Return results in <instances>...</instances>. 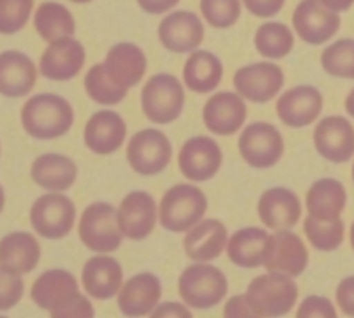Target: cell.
<instances>
[{
	"instance_id": "19",
	"label": "cell",
	"mask_w": 354,
	"mask_h": 318,
	"mask_svg": "<svg viewBox=\"0 0 354 318\" xmlns=\"http://www.w3.org/2000/svg\"><path fill=\"white\" fill-rule=\"evenodd\" d=\"M324 107V97L315 86L303 85L287 90L277 100L280 121L290 128H303L315 123Z\"/></svg>"
},
{
	"instance_id": "42",
	"label": "cell",
	"mask_w": 354,
	"mask_h": 318,
	"mask_svg": "<svg viewBox=\"0 0 354 318\" xmlns=\"http://www.w3.org/2000/svg\"><path fill=\"white\" fill-rule=\"evenodd\" d=\"M297 318H335L337 311H335L334 304L322 296H308L303 303L299 304L297 310Z\"/></svg>"
},
{
	"instance_id": "40",
	"label": "cell",
	"mask_w": 354,
	"mask_h": 318,
	"mask_svg": "<svg viewBox=\"0 0 354 318\" xmlns=\"http://www.w3.org/2000/svg\"><path fill=\"white\" fill-rule=\"evenodd\" d=\"M24 283L19 275L7 272L0 266V311L10 310L23 297Z\"/></svg>"
},
{
	"instance_id": "22",
	"label": "cell",
	"mask_w": 354,
	"mask_h": 318,
	"mask_svg": "<svg viewBox=\"0 0 354 318\" xmlns=\"http://www.w3.org/2000/svg\"><path fill=\"white\" fill-rule=\"evenodd\" d=\"M161 299V282L152 273H138L121 286L118 308L127 317L151 315Z\"/></svg>"
},
{
	"instance_id": "35",
	"label": "cell",
	"mask_w": 354,
	"mask_h": 318,
	"mask_svg": "<svg viewBox=\"0 0 354 318\" xmlns=\"http://www.w3.org/2000/svg\"><path fill=\"white\" fill-rule=\"evenodd\" d=\"M304 234L318 251H335L344 242V221L341 220V216L334 220H317L308 214L304 220Z\"/></svg>"
},
{
	"instance_id": "12",
	"label": "cell",
	"mask_w": 354,
	"mask_h": 318,
	"mask_svg": "<svg viewBox=\"0 0 354 318\" xmlns=\"http://www.w3.org/2000/svg\"><path fill=\"white\" fill-rule=\"evenodd\" d=\"M308 261H310V252L299 235L289 232V228L277 230V234L270 235L268 249L263 263L268 272L299 277L306 270Z\"/></svg>"
},
{
	"instance_id": "41",
	"label": "cell",
	"mask_w": 354,
	"mask_h": 318,
	"mask_svg": "<svg viewBox=\"0 0 354 318\" xmlns=\"http://www.w3.org/2000/svg\"><path fill=\"white\" fill-rule=\"evenodd\" d=\"M93 313H95V311H93L92 303L80 292H76L75 296L69 297L62 306L50 311V315L54 318H92Z\"/></svg>"
},
{
	"instance_id": "15",
	"label": "cell",
	"mask_w": 354,
	"mask_h": 318,
	"mask_svg": "<svg viewBox=\"0 0 354 318\" xmlns=\"http://www.w3.org/2000/svg\"><path fill=\"white\" fill-rule=\"evenodd\" d=\"M158 221V206L147 192H130L118 207V223L123 237L144 241L154 232Z\"/></svg>"
},
{
	"instance_id": "51",
	"label": "cell",
	"mask_w": 354,
	"mask_h": 318,
	"mask_svg": "<svg viewBox=\"0 0 354 318\" xmlns=\"http://www.w3.org/2000/svg\"><path fill=\"white\" fill-rule=\"evenodd\" d=\"M69 2H73V3H88V2H92V0H69Z\"/></svg>"
},
{
	"instance_id": "8",
	"label": "cell",
	"mask_w": 354,
	"mask_h": 318,
	"mask_svg": "<svg viewBox=\"0 0 354 318\" xmlns=\"http://www.w3.org/2000/svg\"><path fill=\"white\" fill-rule=\"evenodd\" d=\"M173 149L168 137L156 128H145L130 138L127 159L138 175L152 176L165 171L171 161Z\"/></svg>"
},
{
	"instance_id": "36",
	"label": "cell",
	"mask_w": 354,
	"mask_h": 318,
	"mask_svg": "<svg viewBox=\"0 0 354 318\" xmlns=\"http://www.w3.org/2000/svg\"><path fill=\"white\" fill-rule=\"evenodd\" d=\"M83 83H85V90L90 99L102 104V106H116V104L123 102L124 97L128 95V88L116 85L107 76L104 64L92 66L86 71Z\"/></svg>"
},
{
	"instance_id": "39",
	"label": "cell",
	"mask_w": 354,
	"mask_h": 318,
	"mask_svg": "<svg viewBox=\"0 0 354 318\" xmlns=\"http://www.w3.org/2000/svg\"><path fill=\"white\" fill-rule=\"evenodd\" d=\"M35 0H0V33L12 35L26 26Z\"/></svg>"
},
{
	"instance_id": "52",
	"label": "cell",
	"mask_w": 354,
	"mask_h": 318,
	"mask_svg": "<svg viewBox=\"0 0 354 318\" xmlns=\"http://www.w3.org/2000/svg\"><path fill=\"white\" fill-rule=\"evenodd\" d=\"M349 237H351V245H353V249H354V223H353V227H351V235H349Z\"/></svg>"
},
{
	"instance_id": "33",
	"label": "cell",
	"mask_w": 354,
	"mask_h": 318,
	"mask_svg": "<svg viewBox=\"0 0 354 318\" xmlns=\"http://www.w3.org/2000/svg\"><path fill=\"white\" fill-rule=\"evenodd\" d=\"M35 30L45 41H55L59 38L73 37L76 23L71 12L62 3L44 2L35 12Z\"/></svg>"
},
{
	"instance_id": "11",
	"label": "cell",
	"mask_w": 354,
	"mask_h": 318,
	"mask_svg": "<svg viewBox=\"0 0 354 318\" xmlns=\"http://www.w3.org/2000/svg\"><path fill=\"white\" fill-rule=\"evenodd\" d=\"M223 152L216 140L209 137H192L182 145L178 152V168L187 180L206 182L221 168Z\"/></svg>"
},
{
	"instance_id": "25",
	"label": "cell",
	"mask_w": 354,
	"mask_h": 318,
	"mask_svg": "<svg viewBox=\"0 0 354 318\" xmlns=\"http://www.w3.org/2000/svg\"><path fill=\"white\" fill-rule=\"evenodd\" d=\"M83 289L95 299H109L123 286V268L111 256H93L82 270Z\"/></svg>"
},
{
	"instance_id": "24",
	"label": "cell",
	"mask_w": 354,
	"mask_h": 318,
	"mask_svg": "<svg viewBox=\"0 0 354 318\" xmlns=\"http://www.w3.org/2000/svg\"><path fill=\"white\" fill-rule=\"evenodd\" d=\"M227 227L220 220H201L187 230L183 238L185 254L196 263H209L216 259L227 249Z\"/></svg>"
},
{
	"instance_id": "6",
	"label": "cell",
	"mask_w": 354,
	"mask_h": 318,
	"mask_svg": "<svg viewBox=\"0 0 354 318\" xmlns=\"http://www.w3.org/2000/svg\"><path fill=\"white\" fill-rule=\"evenodd\" d=\"M80 241L93 252H113L123 241L118 223V209L107 203H93L85 207L78 223Z\"/></svg>"
},
{
	"instance_id": "28",
	"label": "cell",
	"mask_w": 354,
	"mask_h": 318,
	"mask_svg": "<svg viewBox=\"0 0 354 318\" xmlns=\"http://www.w3.org/2000/svg\"><path fill=\"white\" fill-rule=\"evenodd\" d=\"M78 176V168L71 158L62 154H48L38 156L31 165V178L41 189L50 190V192H64Z\"/></svg>"
},
{
	"instance_id": "32",
	"label": "cell",
	"mask_w": 354,
	"mask_h": 318,
	"mask_svg": "<svg viewBox=\"0 0 354 318\" xmlns=\"http://www.w3.org/2000/svg\"><path fill=\"white\" fill-rule=\"evenodd\" d=\"M221 78H223V64L211 52H192L183 66V82L196 93L213 92L220 85Z\"/></svg>"
},
{
	"instance_id": "37",
	"label": "cell",
	"mask_w": 354,
	"mask_h": 318,
	"mask_svg": "<svg viewBox=\"0 0 354 318\" xmlns=\"http://www.w3.org/2000/svg\"><path fill=\"white\" fill-rule=\"evenodd\" d=\"M322 66L335 78L354 80V40L342 38L322 52Z\"/></svg>"
},
{
	"instance_id": "1",
	"label": "cell",
	"mask_w": 354,
	"mask_h": 318,
	"mask_svg": "<svg viewBox=\"0 0 354 318\" xmlns=\"http://www.w3.org/2000/svg\"><path fill=\"white\" fill-rule=\"evenodd\" d=\"M75 113L71 104L54 93H40L26 100L21 109V123L30 137L54 140L69 131Z\"/></svg>"
},
{
	"instance_id": "26",
	"label": "cell",
	"mask_w": 354,
	"mask_h": 318,
	"mask_svg": "<svg viewBox=\"0 0 354 318\" xmlns=\"http://www.w3.org/2000/svg\"><path fill=\"white\" fill-rule=\"evenodd\" d=\"M37 83V68L23 52L6 50L0 54V93L10 99L24 97Z\"/></svg>"
},
{
	"instance_id": "29",
	"label": "cell",
	"mask_w": 354,
	"mask_h": 318,
	"mask_svg": "<svg viewBox=\"0 0 354 318\" xmlns=\"http://www.w3.org/2000/svg\"><path fill=\"white\" fill-rule=\"evenodd\" d=\"M78 292V282L66 270H48L31 286V299L38 308L54 311Z\"/></svg>"
},
{
	"instance_id": "3",
	"label": "cell",
	"mask_w": 354,
	"mask_h": 318,
	"mask_svg": "<svg viewBox=\"0 0 354 318\" xmlns=\"http://www.w3.org/2000/svg\"><path fill=\"white\" fill-rule=\"evenodd\" d=\"M207 209L206 194L192 183H178L159 203V221L169 232H187L199 223Z\"/></svg>"
},
{
	"instance_id": "5",
	"label": "cell",
	"mask_w": 354,
	"mask_h": 318,
	"mask_svg": "<svg viewBox=\"0 0 354 318\" xmlns=\"http://www.w3.org/2000/svg\"><path fill=\"white\" fill-rule=\"evenodd\" d=\"M185 92L178 78L168 73L151 76L142 88V111L151 123L169 124L182 114Z\"/></svg>"
},
{
	"instance_id": "27",
	"label": "cell",
	"mask_w": 354,
	"mask_h": 318,
	"mask_svg": "<svg viewBox=\"0 0 354 318\" xmlns=\"http://www.w3.org/2000/svg\"><path fill=\"white\" fill-rule=\"evenodd\" d=\"M40 244L28 232H14L0 241V266L14 275H24L37 268Z\"/></svg>"
},
{
	"instance_id": "48",
	"label": "cell",
	"mask_w": 354,
	"mask_h": 318,
	"mask_svg": "<svg viewBox=\"0 0 354 318\" xmlns=\"http://www.w3.org/2000/svg\"><path fill=\"white\" fill-rule=\"evenodd\" d=\"M327 7H330L335 12H344V10L351 9L354 0H322Z\"/></svg>"
},
{
	"instance_id": "17",
	"label": "cell",
	"mask_w": 354,
	"mask_h": 318,
	"mask_svg": "<svg viewBox=\"0 0 354 318\" xmlns=\"http://www.w3.org/2000/svg\"><path fill=\"white\" fill-rule=\"evenodd\" d=\"M315 149L330 162H346L354 156V127L342 116H327L313 133Z\"/></svg>"
},
{
	"instance_id": "10",
	"label": "cell",
	"mask_w": 354,
	"mask_h": 318,
	"mask_svg": "<svg viewBox=\"0 0 354 318\" xmlns=\"http://www.w3.org/2000/svg\"><path fill=\"white\" fill-rule=\"evenodd\" d=\"M292 24L304 44L322 45L337 33L341 16L322 0H303L294 10Z\"/></svg>"
},
{
	"instance_id": "38",
	"label": "cell",
	"mask_w": 354,
	"mask_h": 318,
	"mask_svg": "<svg viewBox=\"0 0 354 318\" xmlns=\"http://www.w3.org/2000/svg\"><path fill=\"white\" fill-rule=\"evenodd\" d=\"M201 12L209 26L227 30L241 17V0H201Z\"/></svg>"
},
{
	"instance_id": "53",
	"label": "cell",
	"mask_w": 354,
	"mask_h": 318,
	"mask_svg": "<svg viewBox=\"0 0 354 318\" xmlns=\"http://www.w3.org/2000/svg\"><path fill=\"white\" fill-rule=\"evenodd\" d=\"M353 180H354V165H353Z\"/></svg>"
},
{
	"instance_id": "21",
	"label": "cell",
	"mask_w": 354,
	"mask_h": 318,
	"mask_svg": "<svg viewBox=\"0 0 354 318\" xmlns=\"http://www.w3.org/2000/svg\"><path fill=\"white\" fill-rule=\"evenodd\" d=\"M85 145L99 156L116 152L127 138V123L116 111H97L86 121Z\"/></svg>"
},
{
	"instance_id": "2",
	"label": "cell",
	"mask_w": 354,
	"mask_h": 318,
	"mask_svg": "<svg viewBox=\"0 0 354 318\" xmlns=\"http://www.w3.org/2000/svg\"><path fill=\"white\" fill-rule=\"evenodd\" d=\"M245 296L256 317H282L297 303L299 290L290 275L268 272L251 280Z\"/></svg>"
},
{
	"instance_id": "49",
	"label": "cell",
	"mask_w": 354,
	"mask_h": 318,
	"mask_svg": "<svg viewBox=\"0 0 354 318\" xmlns=\"http://www.w3.org/2000/svg\"><path fill=\"white\" fill-rule=\"evenodd\" d=\"M346 111L354 118V88L349 92V95L346 97Z\"/></svg>"
},
{
	"instance_id": "13",
	"label": "cell",
	"mask_w": 354,
	"mask_h": 318,
	"mask_svg": "<svg viewBox=\"0 0 354 318\" xmlns=\"http://www.w3.org/2000/svg\"><path fill=\"white\" fill-rule=\"evenodd\" d=\"M239 95L256 104L270 102L283 86V71L272 62H256L244 66L234 76Z\"/></svg>"
},
{
	"instance_id": "18",
	"label": "cell",
	"mask_w": 354,
	"mask_h": 318,
	"mask_svg": "<svg viewBox=\"0 0 354 318\" xmlns=\"http://www.w3.org/2000/svg\"><path fill=\"white\" fill-rule=\"evenodd\" d=\"M248 118L244 97L232 92H220L209 97L203 109V121L209 131L228 137L239 131Z\"/></svg>"
},
{
	"instance_id": "46",
	"label": "cell",
	"mask_w": 354,
	"mask_h": 318,
	"mask_svg": "<svg viewBox=\"0 0 354 318\" xmlns=\"http://www.w3.org/2000/svg\"><path fill=\"white\" fill-rule=\"evenodd\" d=\"M152 317L156 318H168V317H173V318H190L192 317V313H190V310L187 306H183V304H178V303H165V304H158V306L154 308V311H152Z\"/></svg>"
},
{
	"instance_id": "43",
	"label": "cell",
	"mask_w": 354,
	"mask_h": 318,
	"mask_svg": "<svg viewBox=\"0 0 354 318\" xmlns=\"http://www.w3.org/2000/svg\"><path fill=\"white\" fill-rule=\"evenodd\" d=\"M245 9L256 17H272L282 10L286 0H242Z\"/></svg>"
},
{
	"instance_id": "44",
	"label": "cell",
	"mask_w": 354,
	"mask_h": 318,
	"mask_svg": "<svg viewBox=\"0 0 354 318\" xmlns=\"http://www.w3.org/2000/svg\"><path fill=\"white\" fill-rule=\"evenodd\" d=\"M335 297L342 313L354 317V277H346L344 280H341L335 290Z\"/></svg>"
},
{
	"instance_id": "9",
	"label": "cell",
	"mask_w": 354,
	"mask_h": 318,
	"mask_svg": "<svg viewBox=\"0 0 354 318\" xmlns=\"http://www.w3.org/2000/svg\"><path fill=\"white\" fill-rule=\"evenodd\" d=\"M283 137L273 124H248L239 138V152L249 166L266 169L275 166L283 156Z\"/></svg>"
},
{
	"instance_id": "16",
	"label": "cell",
	"mask_w": 354,
	"mask_h": 318,
	"mask_svg": "<svg viewBox=\"0 0 354 318\" xmlns=\"http://www.w3.org/2000/svg\"><path fill=\"white\" fill-rule=\"evenodd\" d=\"M158 35L166 50L185 54L204 41V24L190 10H175L159 23Z\"/></svg>"
},
{
	"instance_id": "50",
	"label": "cell",
	"mask_w": 354,
	"mask_h": 318,
	"mask_svg": "<svg viewBox=\"0 0 354 318\" xmlns=\"http://www.w3.org/2000/svg\"><path fill=\"white\" fill-rule=\"evenodd\" d=\"M3 204H6V196H3V190L2 187H0V213H2L3 209Z\"/></svg>"
},
{
	"instance_id": "4",
	"label": "cell",
	"mask_w": 354,
	"mask_h": 318,
	"mask_svg": "<svg viewBox=\"0 0 354 318\" xmlns=\"http://www.w3.org/2000/svg\"><path fill=\"white\" fill-rule=\"evenodd\" d=\"M228 282L223 273L207 263H196L187 266L178 279V292L183 303L197 310H207L223 301L227 296Z\"/></svg>"
},
{
	"instance_id": "45",
	"label": "cell",
	"mask_w": 354,
	"mask_h": 318,
	"mask_svg": "<svg viewBox=\"0 0 354 318\" xmlns=\"http://www.w3.org/2000/svg\"><path fill=\"white\" fill-rule=\"evenodd\" d=\"M223 317L227 318H249V317H256L254 311H252L251 304H249L248 296L245 294H241V296H234L228 299L227 306L223 310Z\"/></svg>"
},
{
	"instance_id": "23",
	"label": "cell",
	"mask_w": 354,
	"mask_h": 318,
	"mask_svg": "<svg viewBox=\"0 0 354 318\" xmlns=\"http://www.w3.org/2000/svg\"><path fill=\"white\" fill-rule=\"evenodd\" d=\"M102 64L106 68L107 76L116 85L128 90L140 83L147 71V57H145L144 50L128 41L111 47Z\"/></svg>"
},
{
	"instance_id": "34",
	"label": "cell",
	"mask_w": 354,
	"mask_h": 318,
	"mask_svg": "<svg viewBox=\"0 0 354 318\" xmlns=\"http://www.w3.org/2000/svg\"><path fill=\"white\" fill-rule=\"evenodd\" d=\"M256 50L268 59H282L294 48V35L283 23H265L256 30Z\"/></svg>"
},
{
	"instance_id": "14",
	"label": "cell",
	"mask_w": 354,
	"mask_h": 318,
	"mask_svg": "<svg viewBox=\"0 0 354 318\" xmlns=\"http://www.w3.org/2000/svg\"><path fill=\"white\" fill-rule=\"evenodd\" d=\"M85 66V48L73 37L50 41L40 57V75L54 82H68Z\"/></svg>"
},
{
	"instance_id": "7",
	"label": "cell",
	"mask_w": 354,
	"mask_h": 318,
	"mask_svg": "<svg viewBox=\"0 0 354 318\" xmlns=\"http://www.w3.org/2000/svg\"><path fill=\"white\" fill-rule=\"evenodd\" d=\"M76 220L75 203L59 192L38 197L30 211L35 232L45 238H62L73 230Z\"/></svg>"
},
{
	"instance_id": "20",
	"label": "cell",
	"mask_w": 354,
	"mask_h": 318,
	"mask_svg": "<svg viewBox=\"0 0 354 318\" xmlns=\"http://www.w3.org/2000/svg\"><path fill=\"white\" fill-rule=\"evenodd\" d=\"M303 206L292 190L273 187L265 190L258 200V216L272 230H287L301 220Z\"/></svg>"
},
{
	"instance_id": "47",
	"label": "cell",
	"mask_w": 354,
	"mask_h": 318,
	"mask_svg": "<svg viewBox=\"0 0 354 318\" xmlns=\"http://www.w3.org/2000/svg\"><path fill=\"white\" fill-rule=\"evenodd\" d=\"M178 2L180 0H137V3L142 7V10H145L147 14H154V16L168 12V10H171Z\"/></svg>"
},
{
	"instance_id": "30",
	"label": "cell",
	"mask_w": 354,
	"mask_h": 318,
	"mask_svg": "<svg viewBox=\"0 0 354 318\" xmlns=\"http://www.w3.org/2000/svg\"><path fill=\"white\" fill-rule=\"evenodd\" d=\"M268 232L261 228H241L230 237L227 244L228 258L241 268H258L263 266L268 249Z\"/></svg>"
},
{
	"instance_id": "31",
	"label": "cell",
	"mask_w": 354,
	"mask_h": 318,
	"mask_svg": "<svg viewBox=\"0 0 354 318\" xmlns=\"http://www.w3.org/2000/svg\"><path fill=\"white\" fill-rule=\"evenodd\" d=\"M346 200V189L339 180H317L306 194L308 214L317 220H334L344 211Z\"/></svg>"
}]
</instances>
